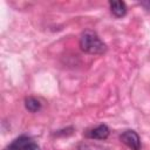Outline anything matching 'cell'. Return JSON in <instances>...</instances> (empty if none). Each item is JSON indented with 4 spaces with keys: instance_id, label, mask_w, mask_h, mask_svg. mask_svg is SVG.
I'll return each instance as SVG.
<instances>
[{
    "instance_id": "cell-1",
    "label": "cell",
    "mask_w": 150,
    "mask_h": 150,
    "mask_svg": "<svg viewBox=\"0 0 150 150\" xmlns=\"http://www.w3.org/2000/svg\"><path fill=\"white\" fill-rule=\"evenodd\" d=\"M80 48L91 55H102L107 52V45L101 40L96 32L86 29L80 35Z\"/></svg>"
},
{
    "instance_id": "cell-2",
    "label": "cell",
    "mask_w": 150,
    "mask_h": 150,
    "mask_svg": "<svg viewBox=\"0 0 150 150\" xmlns=\"http://www.w3.org/2000/svg\"><path fill=\"white\" fill-rule=\"evenodd\" d=\"M120 139L131 150H141V138L134 130H125L121 134Z\"/></svg>"
},
{
    "instance_id": "cell-3",
    "label": "cell",
    "mask_w": 150,
    "mask_h": 150,
    "mask_svg": "<svg viewBox=\"0 0 150 150\" xmlns=\"http://www.w3.org/2000/svg\"><path fill=\"white\" fill-rule=\"evenodd\" d=\"M11 150H41L38 143L32 141L27 136H20L12 142V144L8 146Z\"/></svg>"
},
{
    "instance_id": "cell-4",
    "label": "cell",
    "mask_w": 150,
    "mask_h": 150,
    "mask_svg": "<svg viewBox=\"0 0 150 150\" xmlns=\"http://www.w3.org/2000/svg\"><path fill=\"white\" fill-rule=\"evenodd\" d=\"M109 132H110L109 128L105 124H100L96 128L89 130L86 134V136L89 138H94V139H105V138H108Z\"/></svg>"
},
{
    "instance_id": "cell-5",
    "label": "cell",
    "mask_w": 150,
    "mask_h": 150,
    "mask_svg": "<svg viewBox=\"0 0 150 150\" xmlns=\"http://www.w3.org/2000/svg\"><path fill=\"white\" fill-rule=\"evenodd\" d=\"M110 6V11L111 13L116 16V18H122L127 14V5L124 1H110L109 2Z\"/></svg>"
},
{
    "instance_id": "cell-6",
    "label": "cell",
    "mask_w": 150,
    "mask_h": 150,
    "mask_svg": "<svg viewBox=\"0 0 150 150\" xmlns=\"http://www.w3.org/2000/svg\"><path fill=\"white\" fill-rule=\"evenodd\" d=\"M25 107H26V109L28 111L36 112V111H39L41 109V102L38 98H35L33 96H29V97L25 98Z\"/></svg>"
},
{
    "instance_id": "cell-7",
    "label": "cell",
    "mask_w": 150,
    "mask_h": 150,
    "mask_svg": "<svg viewBox=\"0 0 150 150\" xmlns=\"http://www.w3.org/2000/svg\"><path fill=\"white\" fill-rule=\"evenodd\" d=\"M5 150H11V149H9V148H7V149H5Z\"/></svg>"
}]
</instances>
